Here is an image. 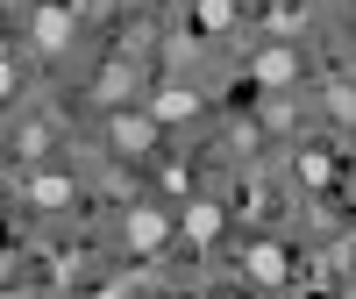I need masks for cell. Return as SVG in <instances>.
Returning a JSON list of instances; mask_svg holds the SVG:
<instances>
[{"label":"cell","instance_id":"obj_1","mask_svg":"<svg viewBox=\"0 0 356 299\" xmlns=\"http://www.w3.org/2000/svg\"><path fill=\"white\" fill-rule=\"evenodd\" d=\"M164 235H171V221L157 214V207H129V221H122V243H129L136 257H143V250H157Z\"/></svg>","mask_w":356,"mask_h":299},{"label":"cell","instance_id":"obj_2","mask_svg":"<svg viewBox=\"0 0 356 299\" xmlns=\"http://www.w3.org/2000/svg\"><path fill=\"white\" fill-rule=\"evenodd\" d=\"M150 143H157V114H114V150L143 157Z\"/></svg>","mask_w":356,"mask_h":299},{"label":"cell","instance_id":"obj_3","mask_svg":"<svg viewBox=\"0 0 356 299\" xmlns=\"http://www.w3.org/2000/svg\"><path fill=\"white\" fill-rule=\"evenodd\" d=\"M250 79L257 86H292V79H300V57H292V50H264L250 65Z\"/></svg>","mask_w":356,"mask_h":299},{"label":"cell","instance_id":"obj_4","mask_svg":"<svg viewBox=\"0 0 356 299\" xmlns=\"http://www.w3.org/2000/svg\"><path fill=\"white\" fill-rule=\"evenodd\" d=\"M36 43L43 50H65L72 43V15L65 8H36Z\"/></svg>","mask_w":356,"mask_h":299},{"label":"cell","instance_id":"obj_5","mask_svg":"<svg viewBox=\"0 0 356 299\" xmlns=\"http://www.w3.org/2000/svg\"><path fill=\"white\" fill-rule=\"evenodd\" d=\"M243 264H250V278H257V285H278V278H285V250H271V243H257Z\"/></svg>","mask_w":356,"mask_h":299},{"label":"cell","instance_id":"obj_6","mask_svg":"<svg viewBox=\"0 0 356 299\" xmlns=\"http://www.w3.org/2000/svg\"><path fill=\"white\" fill-rule=\"evenodd\" d=\"M29 200H36V207H72V178H57V171L29 178Z\"/></svg>","mask_w":356,"mask_h":299},{"label":"cell","instance_id":"obj_7","mask_svg":"<svg viewBox=\"0 0 356 299\" xmlns=\"http://www.w3.org/2000/svg\"><path fill=\"white\" fill-rule=\"evenodd\" d=\"M221 235V207H186V243H214Z\"/></svg>","mask_w":356,"mask_h":299},{"label":"cell","instance_id":"obj_8","mask_svg":"<svg viewBox=\"0 0 356 299\" xmlns=\"http://www.w3.org/2000/svg\"><path fill=\"white\" fill-rule=\"evenodd\" d=\"M150 114H157V122H186V114H193V93H186V86H164V93L150 100Z\"/></svg>","mask_w":356,"mask_h":299},{"label":"cell","instance_id":"obj_9","mask_svg":"<svg viewBox=\"0 0 356 299\" xmlns=\"http://www.w3.org/2000/svg\"><path fill=\"white\" fill-rule=\"evenodd\" d=\"M235 22V0H200V29H228Z\"/></svg>","mask_w":356,"mask_h":299},{"label":"cell","instance_id":"obj_10","mask_svg":"<svg viewBox=\"0 0 356 299\" xmlns=\"http://www.w3.org/2000/svg\"><path fill=\"white\" fill-rule=\"evenodd\" d=\"M15 93V65H8V50H0V100Z\"/></svg>","mask_w":356,"mask_h":299},{"label":"cell","instance_id":"obj_11","mask_svg":"<svg viewBox=\"0 0 356 299\" xmlns=\"http://www.w3.org/2000/svg\"><path fill=\"white\" fill-rule=\"evenodd\" d=\"M100 299H122V285H107V292H100Z\"/></svg>","mask_w":356,"mask_h":299}]
</instances>
